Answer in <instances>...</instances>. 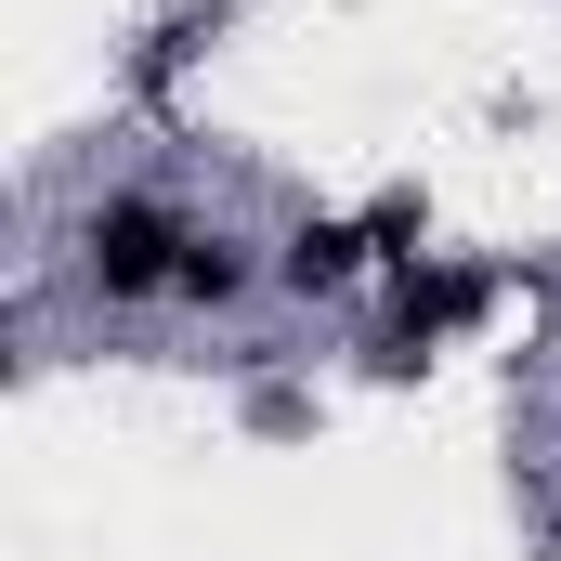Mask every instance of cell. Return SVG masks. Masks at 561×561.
<instances>
[{
    "label": "cell",
    "mask_w": 561,
    "mask_h": 561,
    "mask_svg": "<svg viewBox=\"0 0 561 561\" xmlns=\"http://www.w3.org/2000/svg\"><path fill=\"white\" fill-rule=\"evenodd\" d=\"M183 249H196V222L170 196H105L79 222V287L92 300H170L183 287Z\"/></svg>",
    "instance_id": "obj_1"
},
{
    "label": "cell",
    "mask_w": 561,
    "mask_h": 561,
    "mask_svg": "<svg viewBox=\"0 0 561 561\" xmlns=\"http://www.w3.org/2000/svg\"><path fill=\"white\" fill-rule=\"evenodd\" d=\"M470 300H483V275H457V262H405V275H392V313H379V340H366V353H379V366H419Z\"/></svg>",
    "instance_id": "obj_2"
},
{
    "label": "cell",
    "mask_w": 561,
    "mask_h": 561,
    "mask_svg": "<svg viewBox=\"0 0 561 561\" xmlns=\"http://www.w3.org/2000/svg\"><path fill=\"white\" fill-rule=\"evenodd\" d=\"M366 262H379V236H366V222H340V209H313V222H287L275 287H287V300H340Z\"/></svg>",
    "instance_id": "obj_3"
},
{
    "label": "cell",
    "mask_w": 561,
    "mask_h": 561,
    "mask_svg": "<svg viewBox=\"0 0 561 561\" xmlns=\"http://www.w3.org/2000/svg\"><path fill=\"white\" fill-rule=\"evenodd\" d=\"M170 300H209V313H222V300H249V249H236V236H196V249H183V287H170Z\"/></svg>",
    "instance_id": "obj_4"
},
{
    "label": "cell",
    "mask_w": 561,
    "mask_h": 561,
    "mask_svg": "<svg viewBox=\"0 0 561 561\" xmlns=\"http://www.w3.org/2000/svg\"><path fill=\"white\" fill-rule=\"evenodd\" d=\"M366 236H379V262H392V275H405V262H431V249H419V236H431L419 196H379V209H366Z\"/></svg>",
    "instance_id": "obj_5"
},
{
    "label": "cell",
    "mask_w": 561,
    "mask_h": 561,
    "mask_svg": "<svg viewBox=\"0 0 561 561\" xmlns=\"http://www.w3.org/2000/svg\"><path fill=\"white\" fill-rule=\"evenodd\" d=\"M549 549H561V536H549Z\"/></svg>",
    "instance_id": "obj_6"
}]
</instances>
